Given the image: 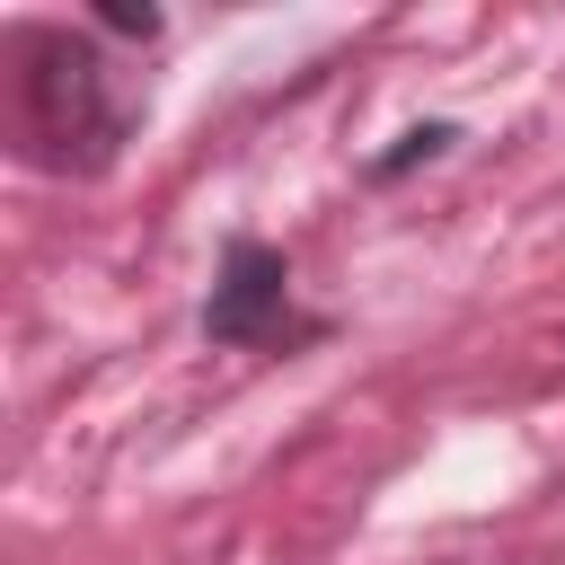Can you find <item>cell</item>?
Masks as SVG:
<instances>
[{"mask_svg":"<svg viewBox=\"0 0 565 565\" xmlns=\"http://www.w3.org/2000/svg\"><path fill=\"white\" fill-rule=\"evenodd\" d=\"M450 141H459V132H450V124H415V132H406V141H397V150H388V159H380V168H371V177H406V168H415V159H441V150H450Z\"/></svg>","mask_w":565,"mask_h":565,"instance_id":"cell-3","label":"cell"},{"mask_svg":"<svg viewBox=\"0 0 565 565\" xmlns=\"http://www.w3.org/2000/svg\"><path fill=\"white\" fill-rule=\"evenodd\" d=\"M97 26H115V35H141V44H150V35H159V9H150V0H141V9H132V0H106V9H97Z\"/></svg>","mask_w":565,"mask_h":565,"instance_id":"cell-4","label":"cell"},{"mask_svg":"<svg viewBox=\"0 0 565 565\" xmlns=\"http://www.w3.org/2000/svg\"><path fill=\"white\" fill-rule=\"evenodd\" d=\"M203 335L212 344L318 335V327H291V265H282V247H265V238H230L221 247V274H212V300H203Z\"/></svg>","mask_w":565,"mask_h":565,"instance_id":"cell-2","label":"cell"},{"mask_svg":"<svg viewBox=\"0 0 565 565\" xmlns=\"http://www.w3.org/2000/svg\"><path fill=\"white\" fill-rule=\"evenodd\" d=\"M18 115H26V150L79 177L106 168L132 132V106L115 97L106 53L71 26H18Z\"/></svg>","mask_w":565,"mask_h":565,"instance_id":"cell-1","label":"cell"}]
</instances>
